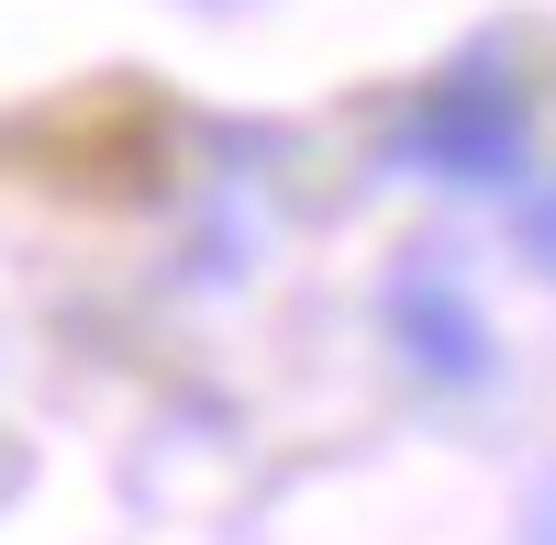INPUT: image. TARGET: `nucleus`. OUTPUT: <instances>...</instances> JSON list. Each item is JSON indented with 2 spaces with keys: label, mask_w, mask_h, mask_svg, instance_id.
Wrapping results in <instances>:
<instances>
[{
  "label": "nucleus",
  "mask_w": 556,
  "mask_h": 545,
  "mask_svg": "<svg viewBox=\"0 0 556 545\" xmlns=\"http://www.w3.org/2000/svg\"><path fill=\"white\" fill-rule=\"evenodd\" d=\"M523 145H534V101H523V78H501V67H445L424 101L401 112V134H390L401 167H424V178H468V190L513 178Z\"/></svg>",
  "instance_id": "nucleus-1"
},
{
  "label": "nucleus",
  "mask_w": 556,
  "mask_h": 545,
  "mask_svg": "<svg viewBox=\"0 0 556 545\" xmlns=\"http://www.w3.org/2000/svg\"><path fill=\"white\" fill-rule=\"evenodd\" d=\"M390 312H401V334H412L424 368H445V379H479V368H490V356H479V324H468V301H456V290L434 301V279H412Z\"/></svg>",
  "instance_id": "nucleus-2"
},
{
  "label": "nucleus",
  "mask_w": 556,
  "mask_h": 545,
  "mask_svg": "<svg viewBox=\"0 0 556 545\" xmlns=\"http://www.w3.org/2000/svg\"><path fill=\"white\" fill-rule=\"evenodd\" d=\"M523 245L545 256V279H556V190H534V201H523Z\"/></svg>",
  "instance_id": "nucleus-3"
},
{
  "label": "nucleus",
  "mask_w": 556,
  "mask_h": 545,
  "mask_svg": "<svg viewBox=\"0 0 556 545\" xmlns=\"http://www.w3.org/2000/svg\"><path fill=\"white\" fill-rule=\"evenodd\" d=\"M534 545H556V502H545V523H534Z\"/></svg>",
  "instance_id": "nucleus-4"
}]
</instances>
